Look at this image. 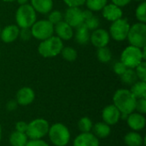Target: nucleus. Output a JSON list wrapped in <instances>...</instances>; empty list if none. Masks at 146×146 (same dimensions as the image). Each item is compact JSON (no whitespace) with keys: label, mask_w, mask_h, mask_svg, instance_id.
<instances>
[{"label":"nucleus","mask_w":146,"mask_h":146,"mask_svg":"<svg viewBox=\"0 0 146 146\" xmlns=\"http://www.w3.org/2000/svg\"><path fill=\"white\" fill-rule=\"evenodd\" d=\"M75 41L80 44H86L90 41V30L83 23L78 27H76L75 33H74Z\"/></svg>","instance_id":"obj_20"},{"label":"nucleus","mask_w":146,"mask_h":146,"mask_svg":"<svg viewBox=\"0 0 146 146\" xmlns=\"http://www.w3.org/2000/svg\"><path fill=\"white\" fill-rule=\"evenodd\" d=\"M27 129V123L25 121H18L15 124V131L20 133H25Z\"/></svg>","instance_id":"obj_39"},{"label":"nucleus","mask_w":146,"mask_h":146,"mask_svg":"<svg viewBox=\"0 0 146 146\" xmlns=\"http://www.w3.org/2000/svg\"><path fill=\"white\" fill-rule=\"evenodd\" d=\"M127 122L128 127L135 131H141L145 128L146 124V119L144 116V115L140 114V113H136V112H133L131 114L128 115L127 118Z\"/></svg>","instance_id":"obj_15"},{"label":"nucleus","mask_w":146,"mask_h":146,"mask_svg":"<svg viewBox=\"0 0 146 146\" xmlns=\"http://www.w3.org/2000/svg\"><path fill=\"white\" fill-rule=\"evenodd\" d=\"M127 40L130 45L142 49L146 46V25L145 23L138 22L130 26L127 34Z\"/></svg>","instance_id":"obj_5"},{"label":"nucleus","mask_w":146,"mask_h":146,"mask_svg":"<svg viewBox=\"0 0 146 146\" xmlns=\"http://www.w3.org/2000/svg\"><path fill=\"white\" fill-rule=\"evenodd\" d=\"M68 7H80L85 4L86 0H62Z\"/></svg>","instance_id":"obj_37"},{"label":"nucleus","mask_w":146,"mask_h":146,"mask_svg":"<svg viewBox=\"0 0 146 146\" xmlns=\"http://www.w3.org/2000/svg\"><path fill=\"white\" fill-rule=\"evenodd\" d=\"M134 1H137V2H143V1H145V0H134Z\"/></svg>","instance_id":"obj_45"},{"label":"nucleus","mask_w":146,"mask_h":146,"mask_svg":"<svg viewBox=\"0 0 146 146\" xmlns=\"http://www.w3.org/2000/svg\"><path fill=\"white\" fill-rule=\"evenodd\" d=\"M54 33H56V37L60 39L69 40L74 37V30L66 21H62L57 24L54 25Z\"/></svg>","instance_id":"obj_18"},{"label":"nucleus","mask_w":146,"mask_h":146,"mask_svg":"<svg viewBox=\"0 0 146 146\" xmlns=\"http://www.w3.org/2000/svg\"><path fill=\"white\" fill-rule=\"evenodd\" d=\"M48 135L55 146H66L70 141L69 130L62 123H55L50 126Z\"/></svg>","instance_id":"obj_4"},{"label":"nucleus","mask_w":146,"mask_h":146,"mask_svg":"<svg viewBox=\"0 0 146 146\" xmlns=\"http://www.w3.org/2000/svg\"><path fill=\"white\" fill-rule=\"evenodd\" d=\"M113 102L114 105L121 113L129 115L135 110L137 98L133 95L130 90L119 89L114 94Z\"/></svg>","instance_id":"obj_1"},{"label":"nucleus","mask_w":146,"mask_h":146,"mask_svg":"<svg viewBox=\"0 0 146 146\" xmlns=\"http://www.w3.org/2000/svg\"><path fill=\"white\" fill-rule=\"evenodd\" d=\"M19 37L23 41H28L32 37L31 29L30 28H20Z\"/></svg>","instance_id":"obj_36"},{"label":"nucleus","mask_w":146,"mask_h":146,"mask_svg":"<svg viewBox=\"0 0 146 146\" xmlns=\"http://www.w3.org/2000/svg\"><path fill=\"white\" fill-rule=\"evenodd\" d=\"M74 146H99L98 139L91 132L81 133L74 140Z\"/></svg>","instance_id":"obj_17"},{"label":"nucleus","mask_w":146,"mask_h":146,"mask_svg":"<svg viewBox=\"0 0 146 146\" xmlns=\"http://www.w3.org/2000/svg\"><path fill=\"white\" fill-rule=\"evenodd\" d=\"M1 139H2V127L0 124V141H1Z\"/></svg>","instance_id":"obj_44"},{"label":"nucleus","mask_w":146,"mask_h":146,"mask_svg":"<svg viewBox=\"0 0 146 146\" xmlns=\"http://www.w3.org/2000/svg\"><path fill=\"white\" fill-rule=\"evenodd\" d=\"M32 37L38 40H45L54 34V25L48 20L36 21L30 27Z\"/></svg>","instance_id":"obj_8"},{"label":"nucleus","mask_w":146,"mask_h":146,"mask_svg":"<svg viewBox=\"0 0 146 146\" xmlns=\"http://www.w3.org/2000/svg\"><path fill=\"white\" fill-rule=\"evenodd\" d=\"M63 47V42L62 39L56 36H51L49 38L41 41L38 44V51L43 57L50 58L60 55Z\"/></svg>","instance_id":"obj_2"},{"label":"nucleus","mask_w":146,"mask_h":146,"mask_svg":"<svg viewBox=\"0 0 146 146\" xmlns=\"http://www.w3.org/2000/svg\"><path fill=\"white\" fill-rule=\"evenodd\" d=\"M127 69V67L125 66V64H124L123 62H121V61L116 62L114 64V66H113V70H114V72H115L117 75H119V76H121Z\"/></svg>","instance_id":"obj_35"},{"label":"nucleus","mask_w":146,"mask_h":146,"mask_svg":"<svg viewBox=\"0 0 146 146\" xmlns=\"http://www.w3.org/2000/svg\"><path fill=\"white\" fill-rule=\"evenodd\" d=\"M135 15L139 22L141 23H145L146 22V3L145 1L141 2L136 10H135Z\"/></svg>","instance_id":"obj_30"},{"label":"nucleus","mask_w":146,"mask_h":146,"mask_svg":"<svg viewBox=\"0 0 146 146\" xmlns=\"http://www.w3.org/2000/svg\"><path fill=\"white\" fill-rule=\"evenodd\" d=\"M102 15L104 18H105L109 21H115L118 19L122 18L123 12L121 7L114 4V3H110L106 4L104 9H102Z\"/></svg>","instance_id":"obj_14"},{"label":"nucleus","mask_w":146,"mask_h":146,"mask_svg":"<svg viewBox=\"0 0 146 146\" xmlns=\"http://www.w3.org/2000/svg\"><path fill=\"white\" fill-rule=\"evenodd\" d=\"M132 0H112V3L119 6V7H124L126 5H127Z\"/></svg>","instance_id":"obj_41"},{"label":"nucleus","mask_w":146,"mask_h":146,"mask_svg":"<svg viewBox=\"0 0 146 146\" xmlns=\"http://www.w3.org/2000/svg\"><path fill=\"white\" fill-rule=\"evenodd\" d=\"M66 21L71 27L76 28L84 23L83 10L80 7H68L63 15Z\"/></svg>","instance_id":"obj_10"},{"label":"nucleus","mask_w":146,"mask_h":146,"mask_svg":"<svg viewBox=\"0 0 146 146\" xmlns=\"http://www.w3.org/2000/svg\"><path fill=\"white\" fill-rule=\"evenodd\" d=\"M124 142L127 146H140L145 145V139L138 132L133 131L125 135Z\"/></svg>","instance_id":"obj_21"},{"label":"nucleus","mask_w":146,"mask_h":146,"mask_svg":"<svg viewBox=\"0 0 146 146\" xmlns=\"http://www.w3.org/2000/svg\"><path fill=\"white\" fill-rule=\"evenodd\" d=\"M60 54L62 55V58L68 62H74L78 56L77 50L74 48L70 47V46L63 47Z\"/></svg>","instance_id":"obj_28"},{"label":"nucleus","mask_w":146,"mask_h":146,"mask_svg":"<svg viewBox=\"0 0 146 146\" xmlns=\"http://www.w3.org/2000/svg\"><path fill=\"white\" fill-rule=\"evenodd\" d=\"M84 24L90 31H94L98 28L100 25V20L98 16L92 15L84 21Z\"/></svg>","instance_id":"obj_31"},{"label":"nucleus","mask_w":146,"mask_h":146,"mask_svg":"<svg viewBox=\"0 0 146 146\" xmlns=\"http://www.w3.org/2000/svg\"><path fill=\"white\" fill-rule=\"evenodd\" d=\"M144 60L142 50L140 48L129 45L126 47L121 55V62L125 64L127 68L134 69Z\"/></svg>","instance_id":"obj_6"},{"label":"nucleus","mask_w":146,"mask_h":146,"mask_svg":"<svg viewBox=\"0 0 146 146\" xmlns=\"http://www.w3.org/2000/svg\"><path fill=\"white\" fill-rule=\"evenodd\" d=\"M15 1H17V3H18L20 5L27 4V2H28V0H15Z\"/></svg>","instance_id":"obj_42"},{"label":"nucleus","mask_w":146,"mask_h":146,"mask_svg":"<svg viewBox=\"0 0 146 146\" xmlns=\"http://www.w3.org/2000/svg\"><path fill=\"white\" fill-rule=\"evenodd\" d=\"M26 146H49V145L42 139H30Z\"/></svg>","instance_id":"obj_38"},{"label":"nucleus","mask_w":146,"mask_h":146,"mask_svg":"<svg viewBox=\"0 0 146 146\" xmlns=\"http://www.w3.org/2000/svg\"><path fill=\"white\" fill-rule=\"evenodd\" d=\"M135 73L138 76L139 80L145 81L146 82V62L143 61L141 63H139L135 68Z\"/></svg>","instance_id":"obj_33"},{"label":"nucleus","mask_w":146,"mask_h":146,"mask_svg":"<svg viewBox=\"0 0 146 146\" xmlns=\"http://www.w3.org/2000/svg\"><path fill=\"white\" fill-rule=\"evenodd\" d=\"M102 119L110 126L115 125L121 120V112L114 104L108 105L102 111Z\"/></svg>","instance_id":"obj_12"},{"label":"nucleus","mask_w":146,"mask_h":146,"mask_svg":"<svg viewBox=\"0 0 146 146\" xmlns=\"http://www.w3.org/2000/svg\"><path fill=\"white\" fill-rule=\"evenodd\" d=\"M2 1L5 3H12V2H15V0H2Z\"/></svg>","instance_id":"obj_43"},{"label":"nucleus","mask_w":146,"mask_h":146,"mask_svg":"<svg viewBox=\"0 0 146 146\" xmlns=\"http://www.w3.org/2000/svg\"><path fill=\"white\" fill-rule=\"evenodd\" d=\"M93 124L89 117H82L78 122V127L81 133H90Z\"/></svg>","instance_id":"obj_29"},{"label":"nucleus","mask_w":146,"mask_h":146,"mask_svg":"<svg viewBox=\"0 0 146 146\" xmlns=\"http://www.w3.org/2000/svg\"><path fill=\"white\" fill-rule=\"evenodd\" d=\"M9 141L11 146H26L28 141V138L25 133L14 131L11 133Z\"/></svg>","instance_id":"obj_23"},{"label":"nucleus","mask_w":146,"mask_h":146,"mask_svg":"<svg viewBox=\"0 0 146 146\" xmlns=\"http://www.w3.org/2000/svg\"><path fill=\"white\" fill-rule=\"evenodd\" d=\"M20 27L17 25H8L1 29L0 38L6 44L12 43L19 38Z\"/></svg>","instance_id":"obj_13"},{"label":"nucleus","mask_w":146,"mask_h":146,"mask_svg":"<svg viewBox=\"0 0 146 146\" xmlns=\"http://www.w3.org/2000/svg\"><path fill=\"white\" fill-rule=\"evenodd\" d=\"M110 39L109 32L103 28H98L92 31L90 36V41L96 48L107 46Z\"/></svg>","instance_id":"obj_11"},{"label":"nucleus","mask_w":146,"mask_h":146,"mask_svg":"<svg viewBox=\"0 0 146 146\" xmlns=\"http://www.w3.org/2000/svg\"><path fill=\"white\" fill-rule=\"evenodd\" d=\"M130 92L137 98H146V82L138 80L131 86Z\"/></svg>","instance_id":"obj_24"},{"label":"nucleus","mask_w":146,"mask_h":146,"mask_svg":"<svg viewBox=\"0 0 146 146\" xmlns=\"http://www.w3.org/2000/svg\"><path fill=\"white\" fill-rule=\"evenodd\" d=\"M31 5L36 13L49 14L53 8V0H31Z\"/></svg>","instance_id":"obj_19"},{"label":"nucleus","mask_w":146,"mask_h":146,"mask_svg":"<svg viewBox=\"0 0 146 146\" xmlns=\"http://www.w3.org/2000/svg\"><path fill=\"white\" fill-rule=\"evenodd\" d=\"M35 98V93L33 90L30 87L25 86L21 88L16 93L15 101L19 105L27 106L33 102Z\"/></svg>","instance_id":"obj_16"},{"label":"nucleus","mask_w":146,"mask_h":146,"mask_svg":"<svg viewBox=\"0 0 146 146\" xmlns=\"http://www.w3.org/2000/svg\"><path fill=\"white\" fill-rule=\"evenodd\" d=\"M130 26L131 25L129 24L127 19H118L112 22L110 27V36L115 41H124L127 38Z\"/></svg>","instance_id":"obj_9"},{"label":"nucleus","mask_w":146,"mask_h":146,"mask_svg":"<svg viewBox=\"0 0 146 146\" xmlns=\"http://www.w3.org/2000/svg\"><path fill=\"white\" fill-rule=\"evenodd\" d=\"M37 21V13L31 4L20 5L15 12L16 25L20 28H30Z\"/></svg>","instance_id":"obj_3"},{"label":"nucleus","mask_w":146,"mask_h":146,"mask_svg":"<svg viewBox=\"0 0 146 146\" xmlns=\"http://www.w3.org/2000/svg\"><path fill=\"white\" fill-rule=\"evenodd\" d=\"M97 57L99 60V62L103 63H108L112 59V52L110 48L107 46L98 48L97 50Z\"/></svg>","instance_id":"obj_26"},{"label":"nucleus","mask_w":146,"mask_h":146,"mask_svg":"<svg viewBox=\"0 0 146 146\" xmlns=\"http://www.w3.org/2000/svg\"><path fill=\"white\" fill-rule=\"evenodd\" d=\"M135 110L138 111V113H140L142 115H145L146 113V98H139L137 99Z\"/></svg>","instance_id":"obj_34"},{"label":"nucleus","mask_w":146,"mask_h":146,"mask_svg":"<svg viewBox=\"0 0 146 146\" xmlns=\"http://www.w3.org/2000/svg\"><path fill=\"white\" fill-rule=\"evenodd\" d=\"M49 128L50 125L46 120L38 118L27 124L26 134L30 139H42V138L48 134Z\"/></svg>","instance_id":"obj_7"},{"label":"nucleus","mask_w":146,"mask_h":146,"mask_svg":"<svg viewBox=\"0 0 146 146\" xmlns=\"http://www.w3.org/2000/svg\"><path fill=\"white\" fill-rule=\"evenodd\" d=\"M17 106H18V104L15 100H10L6 104V110L9 112H11V111L15 110L17 109Z\"/></svg>","instance_id":"obj_40"},{"label":"nucleus","mask_w":146,"mask_h":146,"mask_svg":"<svg viewBox=\"0 0 146 146\" xmlns=\"http://www.w3.org/2000/svg\"><path fill=\"white\" fill-rule=\"evenodd\" d=\"M94 135L98 139H105L110 136L111 133V127L110 125L106 124L105 122H98L96 123L94 127H92Z\"/></svg>","instance_id":"obj_22"},{"label":"nucleus","mask_w":146,"mask_h":146,"mask_svg":"<svg viewBox=\"0 0 146 146\" xmlns=\"http://www.w3.org/2000/svg\"><path fill=\"white\" fill-rule=\"evenodd\" d=\"M140 146H145V145H140Z\"/></svg>","instance_id":"obj_47"},{"label":"nucleus","mask_w":146,"mask_h":146,"mask_svg":"<svg viewBox=\"0 0 146 146\" xmlns=\"http://www.w3.org/2000/svg\"><path fill=\"white\" fill-rule=\"evenodd\" d=\"M87 9L91 11H100L108 3V0H86Z\"/></svg>","instance_id":"obj_27"},{"label":"nucleus","mask_w":146,"mask_h":146,"mask_svg":"<svg viewBox=\"0 0 146 146\" xmlns=\"http://www.w3.org/2000/svg\"><path fill=\"white\" fill-rule=\"evenodd\" d=\"M121 81L128 86L133 85L136 81L139 80L138 76L135 73V70L133 68H127L121 75Z\"/></svg>","instance_id":"obj_25"},{"label":"nucleus","mask_w":146,"mask_h":146,"mask_svg":"<svg viewBox=\"0 0 146 146\" xmlns=\"http://www.w3.org/2000/svg\"><path fill=\"white\" fill-rule=\"evenodd\" d=\"M0 33H1V27H0Z\"/></svg>","instance_id":"obj_46"},{"label":"nucleus","mask_w":146,"mask_h":146,"mask_svg":"<svg viewBox=\"0 0 146 146\" xmlns=\"http://www.w3.org/2000/svg\"><path fill=\"white\" fill-rule=\"evenodd\" d=\"M48 21L53 25L57 24L58 22L63 21V14L59 10H53L49 13Z\"/></svg>","instance_id":"obj_32"}]
</instances>
